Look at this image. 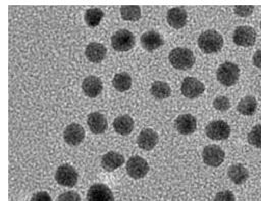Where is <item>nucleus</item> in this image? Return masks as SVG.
<instances>
[{
	"mask_svg": "<svg viewBox=\"0 0 261 201\" xmlns=\"http://www.w3.org/2000/svg\"><path fill=\"white\" fill-rule=\"evenodd\" d=\"M198 46L201 51L206 54L217 53L223 46V38L218 31L214 29H208L199 36Z\"/></svg>",
	"mask_w": 261,
	"mask_h": 201,
	"instance_id": "1",
	"label": "nucleus"
},
{
	"mask_svg": "<svg viewBox=\"0 0 261 201\" xmlns=\"http://www.w3.org/2000/svg\"><path fill=\"white\" fill-rule=\"evenodd\" d=\"M170 64L179 70L190 69L195 63V56L193 52L184 47H177L172 49L168 54Z\"/></svg>",
	"mask_w": 261,
	"mask_h": 201,
	"instance_id": "2",
	"label": "nucleus"
},
{
	"mask_svg": "<svg viewBox=\"0 0 261 201\" xmlns=\"http://www.w3.org/2000/svg\"><path fill=\"white\" fill-rule=\"evenodd\" d=\"M240 77V68L232 62H224L220 64L216 70L217 80L224 86L234 85Z\"/></svg>",
	"mask_w": 261,
	"mask_h": 201,
	"instance_id": "3",
	"label": "nucleus"
},
{
	"mask_svg": "<svg viewBox=\"0 0 261 201\" xmlns=\"http://www.w3.org/2000/svg\"><path fill=\"white\" fill-rule=\"evenodd\" d=\"M135 43L136 39L134 34L127 29H119L111 37L112 48L119 52L130 50L135 46Z\"/></svg>",
	"mask_w": 261,
	"mask_h": 201,
	"instance_id": "4",
	"label": "nucleus"
},
{
	"mask_svg": "<svg viewBox=\"0 0 261 201\" xmlns=\"http://www.w3.org/2000/svg\"><path fill=\"white\" fill-rule=\"evenodd\" d=\"M77 172L68 163L59 165L55 172L56 182L64 187H73L77 182Z\"/></svg>",
	"mask_w": 261,
	"mask_h": 201,
	"instance_id": "5",
	"label": "nucleus"
},
{
	"mask_svg": "<svg viewBox=\"0 0 261 201\" xmlns=\"http://www.w3.org/2000/svg\"><path fill=\"white\" fill-rule=\"evenodd\" d=\"M232 41L241 47H251L256 42V31L252 26L240 25L232 35Z\"/></svg>",
	"mask_w": 261,
	"mask_h": 201,
	"instance_id": "6",
	"label": "nucleus"
},
{
	"mask_svg": "<svg viewBox=\"0 0 261 201\" xmlns=\"http://www.w3.org/2000/svg\"><path fill=\"white\" fill-rule=\"evenodd\" d=\"M126 172L133 179H141L148 174L149 164L145 158L135 155L126 161Z\"/></svg>",
	"mask_w": 261,
	"mask_h": 201,
	"instance_id": "7",
	"label": "nucleus"
},
{
	"mask_svg": "<svg viewBox=\"0 0 261 201\" xmlns=\"http://www.w3.org/2000/svg\"><path fill=\"white\" fill-rule=\"evenodd\" d=\"M206 135L213 140H224L227 139L230 134L229 125L221 120L210 122L205 128Z\"/></svg>",
	"mask_w": 261,
	"mask_h": 201,
	"instance_id": "8",
	"label": "nucleus"
},
{
	"mask_svg": "<svg viewBox=\"0 0 261 201\" xmlns=\"http://www.w3.org/2000/svg\"><path fill=\"white\" fill-rule=\"evenodd\" d=\"M205 90L203 82L195 77H186L180 86L181 93L188 98H196L201 95Z\"/></svg>",
	"mask_w": 261,
	"mask_h": 201,
	"instance_id": "9",
	"label": "nucleus"
},
{
	"mask_svg": "<svg viewBox=\"0 0 261 201\" xmlns=\"http://www.w3.org/2000/svg\"><path fill=\"white\" fill-rule=\"evenodd\" d=\"M202 156H203V161L207 165L215 168V166L220 165L223 162L225 153L221 149V147L212 144V145H207L204 147Z\"/></svg>",
	"mask_w": 261,
	"mask_h": 201,
	"instance_id": "10",
	"label": "nucleus"
},
{
	"mask_svg": "<svg viewBox=\"0 0 261 201\" xmlns=\"http://www.w3.org/2000/svg\"><path fill=\"white\" fill-rule=\"evenodd\" d=\"M87 201H114V197L106 185L95 184L88 190Z\"/></svg>",
	"mask_w": 261,
	"mask_h": 201,
	"instance_id": "11",
	"label": "nucleus"
},
{
	"mask_svg": "<svg viewBox=\"0 0 261 201\" xmlns=\"http://www.w3.org/2000/svg\"><path fill=\"white\" fill-rule=\"evenodd\" d=\"M174 127L178 133L182 135H190L197 129V120L191 114H182L177 116L175 119Z\"/></svg>",
	"mask_w": 261,
	"mask_h": 201,
	"instance_id": "12",
	"label": "nucleus"
},
{
	"mask_svg": "<svg viewBox=\"0 0 261 201\" xmlns=\"http://www.w3.org/2000/svg\"><path fill=\"white\" fill-rule=\"evenodd\" d=\"M63 138L69 145H79L85 138V129L77 123H71L64 129Z\"/></svg>",
	"mask_w": 261,
	"mask_h": 201,
	"instance_id": "13",
	"label": "nucleus"
},
{
	"mask_svg": "<svg viewBox=\"0 0 261 201\" xmlns=\"http://www.w3.org/2000/svg\"><path fill=\"white\" fill-rule=\"evenodd\" d=\"M82 88L87 96L96 97L101 93L103 89V83L98 76L89 75L83 80Z\"/></svg>",
	"mask_w": 261,
	"mask_h": 201,
	"instance_id": "14",
	"label": "nucleus"
},
{
	"mask_svg": "<svg viewBox=\"0 0 261 201\" xmlns=\"http://www.w3.org/2000/svg\"><path fill=\"white\" fill-rule=\"evenodd\" d=\"M187 11L184 7H173L168 9L166 14V20L168 24L173 28H181L187 23Z\"/></svg>",
	"mask_w": 261,
	"mask_h": 201,
	"instance_id": "15",
	"label": "nucleus"
},
{
	"mask_svg": "<svg viewBox=\"0 0 261 201\" xmlns=\"http://www.w3.org/2000/svg\"><path fill=\"white\" fill-rule=\"evenodd\" d=\"M137 142L142 149L151 150L156 146L158 142V135L153 129L145 128L138 135Z\"/></svg>",
	"mask_w": 261,
	"mask_h": 201,
	"instance_id": "16",
	"label": "nucleus"
},
{
	"mask_svg": "<svg viewBox=\"0 0 261 201\" xmlns=\"http://www.w3.org/2000/svg\"><path fill=\"white\" fill-rule=\"evenodd\" d=\"M107 50L105 46L98 42H92L88 44L85 50V55L89 61L93 63H99L104 60Z\"/></svg>",
	"mask_w": 261,
	"mask_h": 201,
	"instance_id": "17",
	"label": "nucleus"
},
{
	"mask_svg": "<svg viewBox=\"0 0 261 201\" xmlns=\"http://www.w3.org/2000/svg\"><path fill=\"white\" fill-rule=\"evenodd\" d=\"M142 47L147 51H154L163 45L162 37L155 30H148L141 36Z\"/></svg>",
	"mask_w": 261,
	"mask_h": 201,
	"instance_id": "18",
	"label": "nucleus"
},
{
	"mask_svg": "<svg viewBox=\"0 0 261 201\" xmlns=\"http://www.w3.org/2000/svg\"><path fill=\"white\" fill-rule=\"evenodd\" d=\"M87 123L90 130L95 134H101L107 129V120L104 115L99 112H93L89 114Z\"/></svg>",
	"mask_w": 261,
	"mask_h": 201,
	"instance_id": "19",
	"label": "nucleus"
},
{
	"mask_svg": "<svg viewBox=\"0 0 261 201\" xmlns=\"http://www.w3.org/2000/svg\"><path fill=\"white\" fill-rule=\"evenodd\" d=\"M124 161L122 154L115 151H108L101 158V165L107 172H112L119 168Z\"/></svg>",
	"mask_w": 261,
	"mask_h": 201,
	"instance_id": "20",
	"label": "nucleus"
},
{
	"mask_svg": "<svg viewBox=\"0 0 261 201\" xmlns=\"http://www.w3.org/2000/svg\"><path fill=\"white\" fill-rule=\"evenodd\" d=\"M227 176L234 184L242 185L248 180L249 172L242 163H236L228 168Z\"/></svg>",
	"mask_w": 261,
	"mask_h": 201,
	"instance_id": "21",
	"label": "nucleus"
},
{
	"mask_svg": "<svg viewBox=\"0 0 261 201\" xmlns=\"http://www.w3.org/2000/svg\"><path fill=\"white\" fill-rule=\"evenodd\" d=\"M113 128L120 135H128L134 129V120L128 115H121L114 119Z\"/></svg>",
	"mask_w": 261,
	"mask_h": 201,
	"instance_id": "22",
	"label": "nucleus"
},
{
	"mask_svg": "<svg viewBox=\"0 0 261 201\" xmlns=\"http://www.w3.org/2000/svg\"><path fill=\"white\" fill-rule=\"evenodd\" d=\"M238 112L245 116H252L257 110V100L253 95H246L238 104Z\"/></svg>",
	"mask_w": 261,
	"mask_h": 201,
	"instance_id": "23",
	"label": "nucleus"
},
{
	"mask_svg": "<svg viewBox=\"0 0 261 201\" xmlns=\"http://www.w3.org/2000/svg\"><path fill=\"white\" fill-rule=\"evenodd\" d=\"M150 91H151V94L157 98V99H164V98H167L170 93H171V89H170V86L164 82V81H160V80H157V81H154L151 85V88H150Z\"/></svg>",
	"mask_w": 261,
	"mask_h": 201,
	"instance_id": "24",
	"label": "nucleus"
},
{
	"mask_svg": "<svg viewBox=\"0 0 261 201\" xmlns=\"http://www.w3.org/2000/svg\"><path fill=\"white\" fill-rule=\"evenodd\" d=\"M112 84L116 90L126 91L132 86V77L126 72L116 73L112 79Z\"/></svg>",
	"mask_w": 261,
	"mask_h": 201,
	"instance_id": "25",
	"label": "nucleus"
},
{
	"mask_svg": "<svg viewBox=\"0 0 261 201\" xmlns=\"http://www.w3.org/2000/svg\"><path fill=\"white\" fill-rule=\"evenodd\" d=\"M103 16H104V12L102 11V9L97 8V7H93V8H89V9L86 10L85 15H84V19H85V22L87 23L88 26L95 27V26L99 25Z\"/></svg>",
	"mask_w": 261,
	"mask_h": 201,
	"instance_id": "26",
	"label": "nucleus"
},
{
	"mask_svg": "<svg viewBox=\"0 0 261 201\" xmlns=\"http://www.w3.org/2000/svg\"><path fill=\"white\" fill-rule=\"evenodd\" d=\"M120 15L124 20L136 21L141 17V8L137 5H125L120 7Z\"/></svg>",
	"mask_w": 261,
	"mask_h": 201,
	"instance_id": "27",
	"label": "nucleus"
},
{
	"mask_svg": "<svg viewBox=\"0 0 261 201\" xmlns=\"http://www.w3.org/2000/svg\"><path fill=\"white\" fill-rule=\"evenodd\" d=\"M248 141L251 145L261 149V125H256L248 134Z\"/></svg>",
	"mask_w": 261,
	"mask_h": 201,
	"instance_id": "28",
	"label": "nucleus"
},
{
	"mask_svg": "<svg viewBox=\"0 0 261 201\" xmlns=\"http://www.w3.org/2000/svg\"><path fill=\"white\" fill-rule=\"evenodd\" d=\"M213 107L220 111V112H225L230 108V102L229 98L224 96V95H218L213 99Z\"/></svg>",
	"mask_w": 261,
	"mask_h": 201,
	"instance_id": "29",
	"label": "nucleus"
},
{
	"mask_svg": "<svg viewBox=\"0 0 261 201\" xmlns=\"http://www.w3.org/2000/svg\"><path fill=\"white\" fill-rule=\"evenodd\" d=\"M57 201H81V197L76 192L68 191L60 194L57 198Z\"/></svg>",
	"mask_w": 261,
	"mask_h": 201,
	"instance_id": "30",
	"label": "nucleus"
},
{
	"mask_svg": "<svg viewBox=\"0 0 261 201\" xmlns=\"http://www.w3.org/2000/svg\"><path fill=\"white\" fill-rule=\"evenodd\" d=\"M233 11L237 15L246 17L252 14V12L254 11V6H234Z\"/></svg>",
	"mask_w": 261,
	"mask_h": 201,
	"instance_id": "31",
	"label": "nucleus"
},
{
	"mask_svg": "<svg viewBox=\"0 0 261 201\" xmlns=\"http://www.w3.org/2000/svg\"><path fill=\"white\" fill-rule=\"evenodd\" d=\"M213 201H236V198H234V195L232 192L221 191L215 195Z\"/></svg>",
	"mask_w": 261,
	"mask_h": 201,
	"instance_id": "32",
	"label": "nucleus"
},
{
	"mask_svg": "<svg viewBox=\"0 0 261 201\" xmlns=\"http://www.w3.org/2000/svg\"><path fill=\"white\" fill-rule=\"evenodd\" d=\"M31 201H52L50 195L47 192H38L31 198Z\"/></svg>",
	"mask_w": 261,
	"mask_h": 201,
	"instance_id": "33",
	"label": "nucleus"
},
{
	"mask_svg": "<svg viewBox=\"0 0 261 201\" xmlns=\"http://www.w3.org/2000/svg\"><path fill=\"white\" fill-rule=\"evenodd\" d=\"M253 64L257 67V68H259V69H261V49L260 50H257L256 52H255V54L253 55Z\"/></svg>",
	"mask_w": 261,
	"mask_h": 201,
	"instance_id": "34",
	"label": "nucleus"
},
{
	"mask_svg": "<svg viewBox=\"0 0 261 201\" xmlns=\"http://www.w3.org/2000/svg\"><path fill=\"white\" fill-rule=\"evenodd\" d=\"M260 27H261V22H260Z\"/></svg>",
	"mask_w": 261,
	"mask_h": 201,
	"instance_id": "35",
	"label": "nucleus"
}]
</instances>
